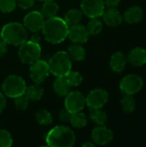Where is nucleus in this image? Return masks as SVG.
I'll return each mask as SVG.
<instances>
[{
  "instance_id": "nucleus-19",
  "label": "nucleus",
  "mask_w": 146,
  "mask_h": 147,
  "mask_svg": "<svg viewBox=\"0 0 146 147\" xmlns=\"http://www.w3.org/2000/svg\"><path fill=\"white\" fill-rule=\"evenodd\" d=\"M71 85L65 77H57L53 82V90L60 97H65L71 90Z\"/></svg>"
},
{
  "instance_id": "nucleus-31",
  "label": "nucleus",
  "mask_w": 146,
  "mask_h": 147,
  "mask_svg": "<svg viewBox=\"0 0 146 147\" xmlns=\"http://www.w3.org/2000/svg\"><path fill=\"white\" fill-rule=\"evenodd\" d=\"M29 99L25 96V94L14 98V104L15 108L19 110H26L28 107Z\"/></svg>"
},
{
  "instance_id": "nucleus-18",
  "label": "nucleus",
  "mask_w": 146,
  "mask_h": 147,
  "mask_svg": "<svg viewBox=\"0 0 146 147\" xmlns=\"http://www.w3.org/2000/svg\"><path fill=\"white\" fill-rule=\"evenodd\" d=\"M126 63L127 59L125 56V54L121 52H116L111 56L109 65L113 71L120 73L125 69Z\"/></svg>"
},
{
  "instance_id": "nucleus-25",
  "label": "nucleus",
  "mask_w": 146,
  "mask_h": 147,
  "mask_svg": "<svg viewBox=\"0 0 146 147\" xmlns=\"http://www.w3.org/2000/svg\"><path fill=\"white\" fill-rule=\"evenodd\" d=\"M70 122L73 127L79 129V128L85 127L87 126L88 118L83 113H82V111H79V112H76V113L71 114Z\"/></svg>"
},
{
  "instance_id": "nucleus-13",
  "label": "nucleus",
  "mask_w": 146,
  "mask_h": 147,
  "mask_svg": "<svg viewBox=\"0 0 146 147\" xmlns=\"http://www.w3.org/2000/svg\"><path fill=\"white\" fill-rule=\"evenodd\" d=\"M113 139V132L105 125L96 127L91 132V140L98 146H106L112 142Z\"/></svg>"
},
{
  "instance_id": "nucleus-23",
  "label": "nucleus",
  "mask_w": 146,
  "mask_h": 147,
  "mask_svg": "<svg viewBox=\"0 0 146 147\" xmlns=\"http://www.w3.org/2000/svg\"><path fill=\"white\" fill-rule=\"evenodd\" d=\"M83 18V12L77 9H71L66 11L64 16L65 22L67 23L69 27L79 24Z\"/></svg>"
},
{
  "instance_id": "nucleus-35",
  "label": "nucleus",
  "mask_w": 146,
  "mask_h": 147,
  "mask_svg": "<svg viewBox=\"0 0 146 147\" xmlns=\"http://www.w3.org/2000/svg\"><path fill=\"white\" fill-rule=\"evenodd\" d=\"M120 2L121 0H103L105 7L108 8H116L120 3Z\"/></svg>"
},
{
  "instance_id": "nucleus-2",
  "label": "nucleus",
  "mask_w": 146,
  "mask_h": 147,
  "mask_svg": "<svg viewBox=\"0 0 146 147\" xmlns=\"http://www.w3.org/2000/svg\"><path fill=\"white\" fill-rule=\"evenodd\" d=\"M76 135L68 127L57 126L52 128L46 136V146L52 147H71L75 145Z\"/></svg>"
},
{
  "instance_id": "nucleus-26",
  "label": "nucleus",
  "mask_w": 146,
  "mask_h": 147,
  "mask_svg": "<svg viewBox=\"0 0 146 147\" xmlns=\"http://www.w3.org/2000/svg\"><path fill=\"white\" fill-rule=\"evenodd\" d=\"M35 120L41 126H47L52 122V114L46 110V109H40L35 114Z\"/></svg>"
},
{
  "instance_id": "nucleus-3",
  "label": "nucleus",
  "mask_w": 146,
  "mask_h": 147,
  "mask_svg": "<svg viewBox=\"0 0 146 147\" xmlns=\"http://www.w3.org/2000/svg\"><path fill=\"white\" fill-rule=\"evenodd\" d=\"M0 36L7 44L19 47L28 40V32L24 25L17 22H12L2 28Z\"/></svg>"
},
{
  "instance_id": "nucleus-24",
  "label": "nucleus",
  "mask_w": 146,
  "mask_h": 147,
  "mask_svg": "<svg viewBox=\"0 0 146 147\" xmlns=\"http://www.w3.org/2000/svg\"><path fill=\"white\" fill-rule=\"evenodd\" d=\"M89 119L98 126H103L108 121L106 113L102 109H89Z\"/></svg>"
},
{
  "instance_id": "nucleus-36",
  "label": "nucleus",
  "mask_w": 146,
  "mask_h": 147,
  "mask_svg": "<svg viewBox=\"0 0 146 147\" xmlns=\"http://www.w3.org/2000/svg\"><path fill=\"white\" fill-rule=\"evenodd\" d=\"M8 44L3 40L0 39V57H3L6 54L7 51H8Z\"/></svg>"
},
{
  "instance_id": "nucleus-40",
  "label": "nucleus",
  "mask_w": 146,
  "mask_h": 147,
  "mask_svg": "<svg viewBox=\"0 0 146 147\" xmlns=\"http://www.w3.org/2000/svg\"><path fill=\"white\" fill-rule=\"evenodd\" d=\"M39 1H41V2H45V1H47V0H39Z\"/></svg>"
},
{
  "instance_id": "nucleus-8",
  "label": "nucleus",
  "mask_w": 146,
  "mask_h": 147,
  "mask_svg": "<svg viewBox=\"0 0 146 147\" xmlns=\"http://www.w3.org/2000/svg\"><path fill=\"white\" fill-rule=\"evenodd\" d=\"M81 11L86 16L91 18H99L105 10L103 0H82Z\"/></svg>"
},
{
  "instance_id": "nucleus-9",
  "label": "nucleus",
  "mask_w": 146,
  "mask_h": 147,
  "mask_svg": "<svg viewBox=\"0 0 146 147\" xmlns=\"http://www.w3.org/2000/svg\"><path fill=\"white\" fill-rule=\"evenodd\" d=\"M50 73L48 63L42 59H38L30 65L29 75L31 80L34 84H41L48 77Z\"/></svg>"
},
{
  "instance_id": "nucleus-32",
  "label": "nucleus",
  "mask_w": 146,
  "mask_h": 147,
  "mask_svg": "<svg viewBox=\"0 0 146 147\" xmlns=\"http://www.w3.org/2000/svg\"><path fill=\"white\" fill-rule=\"evenodd\" d=\"M16 5V0H0V11L3 13L12 12Z\"/></svg>"
},
{
  "instance_id": "nucleus-33",
  "label": "nucleus",
  "mask_w": 146,
  "mask_h": 147,
  "mask_svg": "<svg viewBox=\"0 0 146 147\" xmlns=\"http://www.w3.org/2000/svg\"><path fill=\"white\" fill-rule=\"evenodd\" d=\"M71 116V113L70 111H68L65 108L62 109L59 111V119L62 122H68V121H70Z\"/></svg>"
},
{
  "instance_id": "nucleus-28",
  "label": "nucleus",
  "mask_w": 146,
  "mask_h": 147,
  "mask_svg": "<svg viewBox=\"0 0 146 147\" xmlns=\"http://www.w3.org/2000/svg\"><path fill=\"white\" fill-rule=\"evenodd\" d=\"M103 24L102 21L98 18H91V20L88 22L86 26V29L89 35H96L102 30Z\"/></svg>"
},
{
  "instance_id": "nucleus-37",
  "label": "nucleus",
  "mask_w": 146,
  "mask_h": 147,
  "mask_svg": "<svg viewBox=\"0 0 146 147\" xmlns=\"http://www.w3.org/2000/svg\"><path fill=\"white\" fill-rule=\"evenodd\" d=\"M6 107V98L3 93L0 91V113L3 111V109Z\"/></svg>"
},
{
  "instance_id": "nucleus-21",
  "label": "nucleus",
  "mask_w": 146,
  "mask_h": 147,
  "mask_svg": "<svg viewBox=\"0 0 146 147\" xmlns=\"http://www.w3.org/2000/svg\"><path fill=\"white\" fill-rule=\"evenodd\" d=\"M59 9V6L57 3L54 2V0H47L45 1L41 6L40 13L43 15V16L47 19L52 16H57Z\"/></svg>"
},
{
  "instance_id": "nucleus-7",
  "label": "nucleus",
  "mask_w": 146,
  "mask_h": 147,
  "mask_svg": "<svg viewBox=\"0 0 146 147\" xmlns=\"http://www.w3.org/2000/svg\"><path fill=\"white\" fill-rule=\"evenodd\" d=\"M144 86L143 78L137 74H128L120 82V90L125 95H134L139 92Z\"/></svg>"
},
{
  "instance_id": "nucleus-6",
  "label": "nucleus",
  "mask_w": 146,
  "mask_h": 147,
  "mask_svg": "<svg viewBox=\"0 0 146 147\" xmlns=\"http://www.w3.org/2000/svg\"><path fill=\"white\" fill-rule=\"evenodd\" d=\"M18 56L22 63L26 65H32L40 59L41 56V47L40 43L27 40L23 44L19 46Z\"/></svg>"
},
{
  "instance_id": "nucleus-15",
  "label": "nucleus",
  "mask_w": 146,
  "mask_h": 147,
  "mask_svg": "<svg viewBox=\"0 0 146 147\" xmlns=\"http://www.w3.org/2000/svg\"><path fill=\"white\" fill-rule=\"evenodd\" d=\"M103 22L109 27H117L122 23L123 16L116 8L105 9L102 14Z\"/></svg>"
},
{
  "instance_id": "nucleus-38",
  "label": "nucleus",
  "mask_w": 146,
  "mask_h": 147,
  "mask_svg": "<svg viewBox=\"0 0 146 147\" xmlns=\"http://www.w3.org/2000/svg\"><path fill=\"white\" fill-rule=\"evenodd\" d=\"M30 40H31V41H33V42L40 43V36L38 34H36V33H35L34 34H33V35L31 36Z\"/></svg>"
},
{
  "instance_id": "nucleus-1",
  "label": "nucleus",
  "mask_w": 146,
  "mask_h": 147,
  "mask_svg": "<svg viewBox=\"0 0 146 147\" xmlns=\"http://www.w3.org/2000/svg\"><path fill=\"white\" fill-rule=\"evenodd\" d=\"M69 26L64 19L52 16L45 20L42 32L45 39L52 44L63 42L68 36Z\"/></svg>"
},
{
  "instance_id": "nucleus-39",
  "label": "nucleus",
  "mask_w": 146,
  "mask_h": 147,
  "mask_svg": "<svg viewBox=\"0 0 146 147\" xmlns=\"http://www.w3.org/2000/svg\"><path fill=\"white\" fill-rule=\"evenodd\" d=\"M96 144L93 142V141H87V142H84L82 144V146L83 147H95Z\"/></svg>"
},
{
  "instance_id": "nucleus-16",
  "label": "nucleus",
  "mask_w": 146,
  "mask_h": 147,
  "mask_svg": "<svg viewBox=\"0 0 146 147\" xmlns=\"http://www.w3.org/2000/svg\"><path fill=\"white\" fill-rule=\"evenodd\" d=\"M126 59L133 66L145 65L146 64V50L142 47H135L129 52Z\"/></svg>"
},
{
  "instance_id": "nucleus-11",
  "label": "nucleus",
  "mask_w": 146,
  "mask_h": 147,
  "mask_svg": "<svg viewBox=\"0 0 146 147\" xmlns=\"http://www.w3.org/2000/svg\"><path fill=\"white\" fill-rule=\"evenodd\" d=\"M85 101L89 109H102L108 101V93L103 89L97 88L85 96Z\"/></svg>"
},
{
  "instance_id": "nucleus-12",
  "label": "nucleus",
  "mask_w": 146,
  "mask_h": 147,
  "mask_svg": "<svg viewBox=\"0 0 146 147\" xmlns=\"http://www.w3.org/2000/svg\"><path fill=\"white\" fill-rule=\"evenodd\" d=\"M46 18L40 13V11H30L23 19V25L27 30L36 33L42 29Z\"/></svg>"
},
{
  "instance_id": "nucleus-5",
  "label": "nucleus",
  "mask_w": 146,
  "mask_h": 147,
  "mask_svg": "<svg viewBox=\"0 0 146 147\" xmlns=\"http://www.w3.org/2000/svg\"><path fill=\"white\" fill-rule=\"evenodd\" d=\"M26 88V82L18 75H10L7 77L2 84L3 93L9 98H15L23 95Z\"/></svg>"
},
{
  "instance_id": "nucleus-27",
  "label": "nucleus",
  "mask_w": 146,
  "mask_h": 147,
  "mask_svg": "<svg viewBox=\"0 0 146 147\" xmlns=\"http://www.w3.org/2000/svg\"><path fill=\"white\" fill-rule=\"evenodd\" d=\"M120 106L126 113H132L136 109V102L132 95H125L120 100Z\"/></svg>"
},
{
  "instance_id": "nucleus-17",
  "label": "nucleus",
  "mask_w": 146,
  "mask_h": 147,
  "mask_svg": "<svg viewBox=\"0 0 146 147\" xmlns=\"http://www.w3.org/2000/svg\"><path fill=\"white\" fill-rule=\"evenodd\" d=\"M123 18L130 24L138 23L144 18V10L139 6H132L125 11Z\"/></svg>"
},
{
  "instance_id": "nucleus-30",
  "label": "nucleus",
  "mask_w": 146,
  "mask_h": 147,
  "mask_svg": "<svg viewBox=\"0 0 146 147\" xmlns=\"http://www.w3.org/2000/svg\"><path fill=\"white\" fill-rule=\"evenodd\" d=\"M12 144L13 140L10 134L4 129H0V147H9Z\"/></svg>"
},
{
  "instance_id": "nucleus-14",
  "label": "nucleus",
  "mask_w": 146,
  "mask_h": 147,
  "mask_svg": "<svg viewBox=\"0 0 146 147\" xmlns=\"http://www.w3.org/2000/svg\"><path fill=\"white\" fill-rule=\"evenodd\" d=\"M67 37L71 40L72 43L83 44L88 41L89 34L88 33L86 27L80 24H77L69 28Z\"/></svg>"
},
{
  "instance_id": "nucleus-20",
  "label": "nucleus",
  "mask_w": 146,
  "mask_h": 147,
  "mask_svg": "<svg viewBox=\"0 0 146 147\" xmlns=\"http://www.w3.org/2000/svg\"><path fill=\"white\" fill-rule=\"evenodd\" d=\"M67 53L71 57V60L75 61H82L86 57V50L79 43H72L68 47Z\"/></svg>"
},
{
  "instance_id": "nucleus-22",
  "label": "nucleus",
  "mask_w": 146,
  "mask_h": 147,
  "mask_svg": "<svg viewBox=\"0 0 146 147\" xmlns=\"http://www.w3.org/2000/svg\"><path fill=\"white\" fill-rule=\"evenodd\" d=\"M24 94L29 101H39L44 95V89L40 85V84H35L27 87Z\"/></svg>"
},
{
  "instance_id": "nucleus-4",
  "label": "nucleus",
  "mask_w": 146,
  "mask_h": 147,
  "mask_svg": "<svg viewBox=\"0 0 146 147\" xmlns=\"http://www.w3.org/2000/svg\"><path fill=\"white\" fill-rule=\"evenodd\" d=\"M50 72L55 77H65L71 71V59L67 52L59 51L48 62Z\"/></svg>"
},
{
  "instance_id": "nucleus-10",
  "label": "nucleus",
  "mask_w": 146,
  "mask_h": 147,
  "mask_svg": "<svg viewBox=\"0 0 146 147\" xmlns=\"http://www.w3.org/2000/svg\"><path fill=\"white\" fill-rule=\"evenodd\" d=\"M65 97V108L71 114L82 111L86 105L85 96L80 91H70Z\"/></svg>"
},
{
  "instance_id": "nucleus-34",
  "label": "nucleus",
  "mask_w": 146,
  "mask_h": 147,
  "mask_svg": "<svg viewBox=\"0 0 146 147\" xmlns=\"http://www.w3.org/2000/svg\"><path fill=\"white\" fill-rule=\"evenodd\" d=\"M16 4L23 9H28L34 6V0H16Z\"/></svg>"
},
{
  "instance_id": "nucleus-29",
  "label": "nucleus",
  "mask_w": 146,
  "mask_h": 147,
  "mask_svg": "<svg viewBox=\"0 0 146 147\" xmlns=\"http://www.w3.org/2000/svg\"><path fill=\"white\" fill-rule=\"evenodd\" d=\"M67 81L69 82L70 85L71 86H79L83 80V78L82 76L81 73H79L78 71H71L66 76H65Z\"/></svg>"
}]
</instances>
